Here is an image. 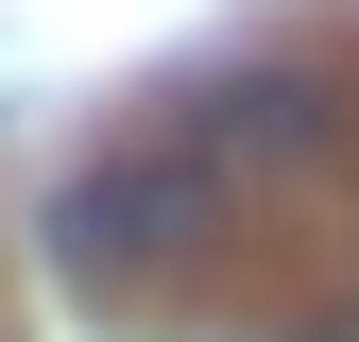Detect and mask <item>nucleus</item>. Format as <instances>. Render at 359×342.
Masks as SVG:
<instances>
[{"label":"nucleus","instance_id":"obj_1","mask_svg":"<svg viewBox=\"0 0 359 342\" xmlns=\"http://www.w3.org/2000/svg\"><path fill=\"white\" fill-rule=\"evenodd\" d=\"M205 223H222V171L205 154H103V171H69L52 256L69 274H171V256H205Z\"/></svg>","mask_w":359,"mask_h":342},{"label":"nucleus","instance_id":"obj_2","mask_svg":"<svg viewBox=\"0 0 359 342\" xmlns=\"http://www.w3.org/2000/svg\"><path fill=\"white\" fill-rule=\"evenodd\" d=\"M342 137V103H325V86H291V69H257V86H222V103H205V171H308V154H325Z\"/></svg>","mask_w":359,"mask_h":342}]
</instances>
